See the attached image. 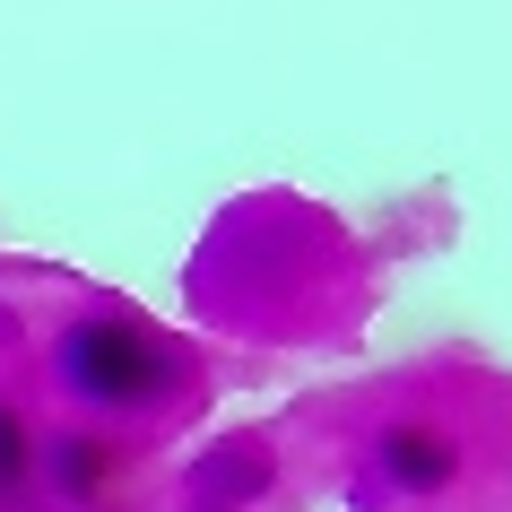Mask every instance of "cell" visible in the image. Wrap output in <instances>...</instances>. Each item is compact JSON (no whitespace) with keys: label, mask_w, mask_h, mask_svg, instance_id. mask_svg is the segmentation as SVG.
<instances>
[{"label":"cell","mask_w":512,"mask_h":512,"mask_svg":"<svg viewBox=\"0 0 512 512\" xmlns=\"http://www.w3.org/2000/svg\"><path fill=\"white\" fill-rule=\"evenodd\" d=\"M61 365H70V391H87V400H148L157 391V348L139 339V330H122V322H79L70 330V348H61Z\"/></svg>","instance_id":"obj_1"},{"label":"cell","mask_w":512,"mask_h":512,"mask_svg":"<svg viewBox=\"0 0 512 512\" xmlns=\"http://www.w3.org/2000/svg\"><path fill=\"white\" fill-rule=\"evenodd\" d=\"M382 469L408 486V495H434V486L452 478V443L426 426H400V434H382Z\"/></svg>","instance_id":"obj_2"},{"label":"cell","mask_w":512,"mask_h":512,"mask_svg":"<svg viewBox=\"0 0 512 512\" xmlns=\"http://www.w3.org/2000/svg\"><path fill=\"white\" fill-rule=\"evenodd\" d=\"M96 478H105V443H87V434H70V443H61V486H70V495H87Z\"/></svg>","instance_id":"obj_3"},{"label":"cell","mask_w":512,"mask_h":512,"mask_svg":"<svg viewBox=\"0 0 512 512\" xmlns=\"http://www.w3.org/2000/svg\"><path fill=\"white\" fill-rule=\"evenodd\" d=\"M18 469H27V452H18V417L0 408V478H18Z\"/></svg>","instance_id":"obj_4"}]
</instances>
